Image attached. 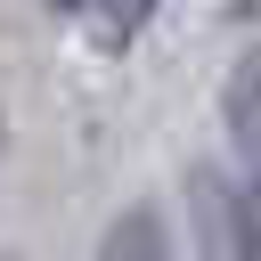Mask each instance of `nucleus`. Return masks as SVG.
<instances>
[{
  "label": "nucleus",
  "mask_w": 261,
  "mask_h": 261,
  "mask_svg": "<svg viewBox=\"0 0 261 261\" xmlns=\"http://www.w3.org/2000/svg\"><path fill=\"white\" fill-rule=\"evenodd\" d=\"M188 196L204 204L212 237L228 261H261V171H228V163H196Z\"/></svg>",
  "instance_id": "f257e3e1"
},
{
  "label": "nucleus",
  "mask_w": 261,
  "mask_h": 261,
  "mask_svg": "<svg viewBox=\"0 0 261 261\" xmlns=\"http://www.w3.org/2000/svg\"><path fill=\"white\" fill-rule=\"evenodd\" d=\"M90 261H179V245H171V220H163V204H122L114 220H106V237H98V253Z\"/></svg>",
  "instance_id": "f03ea898"
},
{
  "label": "nucleus",
  "mask_w": 261,
  "mask_h": 261,
  "mask_svg": "<svg viewBox=\"0 0 261 261\" xmlns=\"http://www.w3.org/2000/svg\"><path fill=\"white\" fill-rule=\"evenodd\" d=\"M220 122H228L245 171H261V49H245V57L228 65V82H220Z\"/></svg>",
  "instance_id": "7ed1b4c3"
},
{
  "label": "nucleus",
  "mask_w": 261,
  "mask_h": 261,
  "mask_svg": "<svg viewBox=\"0 0 261 261\" xmlns=\"http://www.w3.org/2000/svg\"><path fill=\"white\" fill-rule=\"evenodd\" d=\"M147 8H163V0H114L106 16H98V49L114 57V49H130L139 33H147Z\"/></svg>",
  "instance_id": "20e7f679"
},
{
  "label": "nucleus",
  "mask_w": 261,
  "mask_h": 261,
  "mask_svg": "<svg viewBox=\"0 0 261 261\" xmlns=\"http://www.w3.org/2000/svg\"><path fill=\"white\" fill-rule=\"evenodd\" d=\"M41 8H49L57 24H90V16H106L114 0H41Z\"/></svg>",
  "instance_id": "39448f33"
},
{
  "label": "nucleus",
  "mask_w": 261,
  "mask_h": 261,
  "mask_svg": "<svg viewBox=\"0 0 261 261\" xmlns=\"http://www.w3.org/2000/svg\"><path fill=\"white\" fill-rule=\"evenodd\" d=\"M220 16H228V24H261V0H228Z\"/></svg>",
  "instance_id": "423d86ee"
}]
</instances>
